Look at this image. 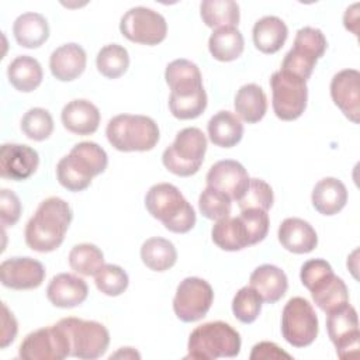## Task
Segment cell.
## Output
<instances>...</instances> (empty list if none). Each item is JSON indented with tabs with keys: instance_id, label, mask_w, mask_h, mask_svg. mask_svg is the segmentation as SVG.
I'll use <instances>...</instances> for the list:
<instances>
[{
	"instance_id": "6da1fadb",
	"label": "cell",
	"mask_w": 360,
	"mask_h": 360,
	"mask_svg": "<svg viewBox=\"0 0 360 360\" xmlns=\"http://www.w3.org/2000/svg\"><path fill=\"white\" fill-rule=\"evenodd\" d=\"M72 218V208L65 200L59 197L45 198L25 225L27 246L39 253L56 250L65 239Z\"/></svg>"
},
{
	"instance_id": "7a4b0ae2",
	"label": "cell",
	"mask_w": 360,
	"mask_h": 360,
	"mask_svg": "<svg viewBox=\"0 0 360 360\" xmlns=\"http://www.w3.org/2000/svg\"><path fill=\"white\" fill-rule=\"evenodd\" d=\"M107 153L98 143L90 141L79 142L69 155L58 162L56 179L69 191H83L91 184L94 176L107 169Z\"/></svg>"
},
{
	"instance_id": "3957f363",
	"label": "cell",
	"mask_w": 360,
	"mask_h": 360,
	"mask_svg": "<svg viewBox=\"0 0 360 360\" xmlns=\"http://www.w3.org/2000/svg\"><path fill=\"white\" fill-rule=\"evenodd\" d=\"M148 212L174 233H186L195 225V211L180 190L170 183L153 184L145 195Z\"/></svg>"
},
{
	"instance_id": "277c9868",
	"label": "cell",
	"mask_w": 360,
	"mask_h": 360,
	"mask_svg": "<svg viewBox=\"0 0 360 360\" xmlns=\"http://www.w3.org/2000/svg\"><path fill=\"white\" fill-rule=\"evenodd\" d=\"M110 145L120 152H146L156 146L160 138L158 124L146 115L120 114L112 117L105 128Z\"/></svg>"
},
{
	"instance_id": "5b68a950",
	"label": "cell",
	"mask_w": 360,
	"mask_h": 360,
	"mask_svg": "<svg viewBox=\"0 0 360 360\" xmlns=\"http://www.w3.org/2000/svg\"><path fill=\"white\" fill-rule=\"evenodd\" d=\"M240 345L239 332L229 323L222 321L205 322L190 333L186 359L215 360L219 357H236L240 352Z\"/></svg>"
},
{
	"instance_id": "8992f818",
	"label": "cell",
	"mask_w": 360,
	"mask_h": 360,
	"mask_svg": "<svg viewBox=\"0 0 360 360\" xmlns=\"http://www.w3.org/2000/svg\"><path fill=\"white\" fill-rule=\"evenodd\" d=\"M207 152V138L200 128L188 127L177 132L173 143L162 155L165 167L176 176L188 177L195 174Z\"/></svg>"
},
{
	"instance_id": "52a82bcc",
	"label": "cell",
	"mask_w": 360,
	"mask_h": 360,
	"mask_svg": "<svg viewBox=\"0 0 360 360\" xmlns=\"http://www.w3.org/2000/svg\"><path fill=\"white\" fill-rule=\"evenodd\" d=\"M328 42L323 32L314 27L300 28L295 34L292 48L285 53L281 70L288 72L302 80H308L316 65L323 56Z\"/></svg>"
},
{
	"instance_id": "ba28073f",
	"label": "cell",
	"mask_w": 360,
	"mask_h": 360,
	"mask_svg": "<svg viewBox=\"0 0 360 360\" xmlns=\"http://www.w3.org/2000/svg\"><path fill=\"white\" fill-rule=\"evenodd\" d=\"M271 105L277 118L294 121L302 115L308 101L307 82L284 70H277L270 77Z\"/></svg>"
},
{
	"instance_id": "9c48e42d",
	"label": "cell",
	"mask_w": 360,
	"mask_h": 360,
	"mask_svg": "<svg viewBox=\"0 0 360 360\" xmlns=\"http://www.w3.org/2000/svg\"><path fill=\"white\" fill-rule=\"evenodd\" d=\"M59 323L69 336L70 356L83 360H94L101 357L108 349L110 333L103 323L73 316L63 318Z\"/></svg>"
},
{
	"instance_id": "30bf717a",
	"label": "cell",
	"mask_w": 360,
	"mask_h": 360,
	"mask_svg": "<svg viewBox=\"0 0 360 360\" xmlns=\"http://www.w3.org/2000/svg\"><path fill=\"white\" fill-rule=\"evenodd\" d=\"M318 316L312 305L302 297L287 301L281 314V333L294 347L309 346L318 336Z\"/></svg>"
},
{
	"instance_id": "8fae6325",
	"label": "cell",
	"mask_w": 360,
	"mask_h": 360,
	"mask_svg": "<svg viewBox=\"0 0 360 360\" xmlns=\"http://www.w3.org/2000/svg\"><path fill=\"white\" fill-rule=\"evenodd\" d=\"M24 360H62L70 356V340L58 322L28 333L18 347Z\"/></svg>"
},
{
	"instance_id": "7c38bea8",
	"label": "cell",
	"mask_w": 360,
	"mask_h": 360,
	"mask_svg": "<svg viewBox=\"0 0 360 360\" xmlns=\"http://www.w3.org/2000/svg\"><path fill=\"white\" fill-rule=\"evenodd\" d=\"M121 34L136 44L158 45L167 35V22L165 17L143 6L129 8L120 21Z\"/></svg>"
},
{
	"instance_id": "4fadbf2b",
	"label": "cell",
	"mask_w": 360,
	"mask_h": 360,
	"mask_svg": "<svg viewBox=\"0 0 360 360\" xmlns=\"http://www.w3.org/2000/svg\"><path fill=\"white\" fill-rule=\"evenodd\" d=\"M214 301L211 284L200 277H186L177 285L173 298V311L183 322H195L202 319Z\"/></svg>"
},
{
	"instance_id": "5bb4252c",
	"label": "cell",
	"mask_w": 360,
	"mask_h": 360,
	"mask_svg": "<svg viewBox=\"0 0 360 360\" xmlns=\"http://www.w3.org/2000/svg\"><path fill=\"white\" fill-rule=\"evenodd\" d=\"M326 329L340 359L356 356L360 346L359 316L349 302L328 312Z\"/></svg>"
},
{
	"instance_id": "9a60e30c",
	"label": "cell",
	"mask_w": 360,
	"mask_h": 360,
	"mask_svg": "<svg viewBox=\"0 0 360 360\" xmlns=\"http://www.w3.org/2000/svg\"><path fill=\"white\" fill-rule=\"evenodd\" d=\"M45 267L32 257H10L0 264L1 284L13 290H32L42 284Z\"/></svg>"
},
{
	"instance_id": "2e32d148",
	"label": "cell",
	"mask_w": 360,
	"mask_h": 360,
	"mask_svg": "<svg viewBox=\"0 0 360 360\" xmlns=\"http://www.w3.org/2000/svg\"><path fill=\"white\" fill-rule=\"evenodd\" d=\"M250 177L242 163L225 159L214 163L207 173V186L239 201L248 190Z\"/></svg>"
},
{
	"instance_id": "e0dca14e",
	"label": "cell",
	"mask_w": 360,
	"mask_h": 360,
	"mask_svg": "<svg viewBox=\"0 0 360 360\" xmlns=\"http://www.w3.org/2000/svg\"><path fill=\"white\" fill-rule=\"evenodd\" d=\"M39 165L38 152L21 143H4L0 149V176L22 181L31 177Z\"/></svg>"
},
{
	"instance_id": "ac0fdd59",
	"label": "cell",
	"mask_w": 360,
	"mask_h": 360,
	"mask_svg": "<svg viewBox=\"0 0 360 360\" xmlns=\"http://www.w3.org/2000/svg\"><path fill=\"white\" fill-rule=\"evenodd\" d=\"M330 97L335 105L352 122L359 124L360 118V73L356 69L338 72L330 82Z\"/></svg>"
},
{
	"instance_id": "d6986e66",
	"label": "cell",
	"mask_w": 360,
	"mask_h": 360,
	"mask_svg": "<svg viewBox=\"0 0 360 360\" xmlns=\"http://www.w3.org/2000/svg\"><path fill=\"white\" fill-rule=\"evenodd\" d=\"M87 294L86 281L70 273L53 276L46 287L49 302L58 308H75L86 301Z\"/></svg>"
},
{
	"instance_id": "ffe728a7",
	"label": "cell",
	"mask_w": 360,
	"mask_h": 360,
	"mask_svg": "<svg viewBox=\"0 0 360 360\" xmlns=\"http://www.w3.org/2000/svg\"><path fill=\"white\" fill-rule=\"evenodd\" d=\"M278 242L281 246L297 255L312 252L318 245V235L312 225L301 218H285L278 226Z\"/></svg>"
},
{
	"instance_id": "44dd1931",
	"label": "cell",
	"mask_w": 360,
	"mask_h": 360,
	"mask_svg": "<svg viewBox=\"0 0 360 360\" xmlns=\"http://www.w3.org/2000/svg\"><path fill=\"white\" fill-rule=\"evenodd\" d=\"M86 51L75 42L58 46L49 58V69L55 79L60 82H72L77 79L86 69Z\"/></svg>"
},
{
	"instance_id": "7402d4cb",
	"label": "cell",
	"mask_w": 360,
	"mask_h": 360,
	"mask_svg": "<svg viewBox=\"0 0 360 360\" xmlns=\"http://www.w3.org/2000/svg\"><path fill=\"white\" fill-rule=\"evenodd\" d=\"M165 79L170 87L172 96H191L201 90L202 76L198 66L188 59H176L166 66Z\"/></svg>"
},
{
	"instance_id": "603a6c76",
	"label": "cell",
	"mask_w": 360,
	"mask_h": 360,
	"mask_svg": "<svg viewBox=\"0 0 360 360\" xmlns=\"http://www.w3.org/2000/svg\"><path fill=\"white\" fill-rule=\"evenodd\" d=\"M98 108L86 98H76L69 101L60 114L63 127L76 135H91L100 125Z\"/></svg>"
},
{
	"instance_id": "cb8c5ba5",
	"label": "cell",
	"mask_w": 360,
	"mask_h": 360,
	"mask_svg": "<svg viewBox=\"0 0 360 360\" xmlns=\"http://www.w3.org/2000/svg\"><path fill=\"white\" fill-rule=\"evenodd\" d=\"M250 287L256 290L260 298L267 304H274L281 300L288 288L285 273L274 264H262L250 274Z\"/></svg>"
},
{
	"instance_id": "d4e9b609",
	"label": "cell",
	"mask_w": 360,
	"mask_h": 360,
	"mask_svg": "<svg viewBox=\"0 0 360 360\" xmlns=\"http://www.w3.org/2000/svg\"><path fill=\"white\" fill-rule=\"evenodd\" d=\"M314 208L326 217L342 211L347 202V188L336 177H325L319 180L311 194Z\"/></svg>"
},
{
	"instance_id": "484cf974",
	"label": "cell",
	"mask_w": 360,
	"mask_h": 360,
	"mask_svg": "<svg viewBox=\"0 0 360 360\" xmlns=\"http://www.w3.org/2000/svg\"><path fill=\"white\" fill-rule=\"evenodd\" d=\"M13 34L20 46L35 49L46 42L49 37V25L42 14L28 11L15 18Z\"/></svg>"
},
{
	"instance_id": "4316f807",
	"label": "cell",
	"mask_w": 360,
	"mask_h": 360,
	"mask_svg": "<svg viewBox=\"0 0 360 360\" xmlns=\"http://www.w3.org/2000/svg\"><path fill=\"white\" fill-rule=\"evenodd\" d=\"M253 44L263 53L278 52L287 41L288 28L276 15H264L253 25Z\"/></svg>"
},
{
	"instance_id": "83f0119b",
	"label": "cell",
	"mask_w": 360,
	"mask_h": 360,
	"mask_svg": "<svg viewBox=\"0 0 360 360\" xmlns=\"http://www.w3.org/2000/svg\"><path fill=\"white\" fill-rule=\"evenodd\" d=\"M210 141L219 148H232L243 136V124L239 117L231 111H218L207 125Z\"/></svg>"
},
{
	"instance_id": "f1b7e54d",
	"label": "cell",
	"mask_w": 360,
	"mask_h": 360,
	"mask_svg": "<svg viewBox=\"0 0 360 360\" xmlns=\"http://www.w3.org/2000/svg\"><path fill=\"white\" fill-rule=\"evenodd\" d=\"M7 77L15 90L21 93H31L42 82V66L35 58L30 55H20L8 63Z\"/></svg>"
},
{
	"instance_id": "f546056e",
	"label": "cell",
	"mask_w": 360,
	"mask_h": 360,
	"mask_svg": "<svg viewBox=\"0 0 360 360\" xmlns=\"http://www.w3.org/2000/svg\"><path fill=\"white\" fill-rule=\"evenodd\" d=\"M235 112L248 124L259 122L267 111V97L259 84H243L235 96Z\"/></svg>"
},
{
	"instance_id": "4dcf8cb0",
	"label": "cell",
	"mask_w": 360,
	"mask_h": 360,
	"mask_svg": "<svg viewBox=\"0 0 360 360\" xmlns=\"http://www.w3.org/2000/svg\"><path fill=\"white\" fill-rule=\"evenodd\" d=\"M245 48L242 32L236 27H221L212 31L208 39V49L214 59L231 62L238 59Z\"/></svg>"
},
{
	"instance_id": "1f68e13d",
	"label": "cell",
	"mask_w": 360,
	"mask_h": 360,
	"mask_svg": "<svg viewBox=\"0 0 360 360\" xmlns=\"http://www.w3.org/2000/svg\"><path fill=\"white\" fill-rule=\"evenodd\" d=\"M315 305L323 312H330L349 302V290L335 273L329 274L309 290Z\"/></svg>"
},
{
	"instance_id": "d6a6232c",
	"label": "cell",
	"mask_w": 360,
	"mask_h": 360,
	"mask_svg": "<svg viewBox=\"0 0 360 360\" xmlns=\"http://www.w3.org/2000/svg\"><path fill=\"white\" fill-rule=\"evenodd\" d=\"M211 236L214 243L222 250L236 252L249 246L248 232L239 217H226L217 221L212 226Z\"/></svg>"
},
{
	"instance_id": "836d02e7",
	"label": "cell",
	"mask_w": 360,
	"mask_h": 360,
	"mask_svg": "<svg viewBox=\"0 0 360 360\" xmlns=\"http://www.w3.org/2000/svg\"><path fill=\"white\" fill-rule=\"evenodd\" d=\"M141 259L148 269L153 271H166L176 264L177 250L169 239L155 236L142 243Z\"/></svg>"
},
{
	"instance_id": "e575fe53",
	"label": "cell",
	"mask_w": 360,
	"mask_h": 360,
	"mask_svg": "<svg viewBox=\"0 0 360 360\" xmlns=\"http://www.w3.org/2000/svg\"><path fill=\"white\" fill-rule=\"evenodd\" d=\"M200 15L210 28L236 27L240 20L239 4L233 0H204L200 4Z\"/></svg>"
},
{
	"instance_id": "d590c367",
	"label": "cell",
	"mask_w": 360,
	"mask_h": 360,
	"mask_svg": "<svg viewBox=\"0 0 360 360\" xmlns=\"http://www.w3.org/2000/svg\"><path fill=\"white\" fill-rule=\"evenodd\" d=\"M97 70L107 79L121 77L129 68L128 51L118 44L103 46L96 58Z\"/></svg>"
},
{
	"instance_id": "8d00e7d4",
	"label": "cell",
	"mask_w": 360,
	"mask_h": 360,
	"mask_svg": "<svg viewBox=\"0 0 360 360\" xmlns=\"http://www.w3.org/2000/svg\"><path fill=\"white\" fill-rule=\"evenodd\" d=\"M104 264V255L93 243H79L69 253V266L82 276H94Z\"/></svg>"
},
{
	"instance_id": "74e56055",
	"label": "cell",
	"mask_w": 360,
	"mask_h": 360,
	"mask_svg": "<svg viewBox=\"0 0 360 360\" xmlns=\"http://www.w3.org/2000/svg\"><path fill=\"white\" fill-rule=\"evenodd\" d=\"M21 131L32 141H45L53 131V118L45 108H30L21 118Z\"/></svg>"
},
{
	"instance_id": "f35d334b",
	"label": "cell",
	"mask_w": 360,
	"mask_h": 360,
	"mask_svg": "<svg viewBox=\"0 0 360 360\" xmlns=\"http://www.w3.org/2000/svg\"><path fill=\"white\" fill-rule=\"evenodd\" d=\"M94 283L100 292L108 297H118L127 290L129 278L121 266L103 264V267L94 274Z\"/></svg>"
},
{
	"instance_id": "ab89813d",
	"label": "cell",
	"mask_w": 360,
	"mask_h": 360,
	"mask_svg": "<svg viewBox=\"0 0 360 360\" xmlns=\"http://www.w3.org/2000/svg\"><path fill=\"white\" fill-rule=\"evenodd\" d=\"M263 300L250 285L242 287L232 300V312L242 323H252L262 311Z\"/></svg>"
},
{
	"instance_id": "60d3db41",
	"label": "cell",
	"mask_w": 360,
	"mask_h": 360,
	"mask_svg": "<svg viewBox=\"0 0 360 360\" xmlns=\"http://www.w3.org/2000/svg\"><path fill=\"white\" fill-rule=\"evenodd\" d=\"M231 201L232 200L226 194L207 186L198 197V208L207 219L219 221L229 217L232 208Z\"/></svg>"
},
{
	"instance_id": "b9f144b4",
	"label": "cell",
	"mask_w": 360,
	"mask_h": 360,
	"mask_svg": "<svg viewBox=\"0 0 360 360\" xmlns=\"http://www.w3.org/2000/svg\"><path fill=\"white\" fill-rule=\"evenodd\" d=\"M169 108L173 117L179 120H194L207 108V93L201 90L191 96H169Z\"/></svg>"
},
{
	"instance_id": "7bdbcfd3",
	"label": "cell",
	"mask_w": 360,
	"mask_h": 360,
	"mask_svg": "<svg viewBox=\"0 0 360 360\" xmlns=\"http://www.w3.org/2000/svg\"><path fill=\"white\" fill-rule=\"evenodd\" d=\"M274 201L273 188L269 183L262 179H250L248 190L243 197L238 201V205L242 210L246 208H259V210H270Z\"/></svg>"
},
{
	"instance_id": "ee69618b",
	"label": "cell",
	"mask_w": 360,
	"mask_h": 360,
	"mask_svg": "<svg viewBox=\"0 0 360 360\" xmlns=\"http://www.w3.org/2000/svg\"><path fill=\"white\" fill-rule=\"evenodd\" d=\"M239 218L242 219V222L246 228L248 238H249V246L262 242L267 236L269 226H270V219H269L267 211L259 210V208H246V210L240 211Z\"/></svg>"
},
{
	"instance_id": "f6af8a7d",
	"label": "cell",
	"mask_w": 360,
	"mask_h": 360,
	"mask_svg": "<svg viewBox=\"0 0 360 360\" xmlns=\"http://www.w3.org/2000/svg\"><path fill=\"white\" fill-rule=\"evenodd\" d=\"M332 273H333L332 266L326 260H323V259H311V260H307L301 266L300 278H301L302 285L305 288L311 290L315 284H318L321 280H323L325 277H328Z\"/></svg>"
},
{
	"instance_id": "bcb514c9",
	"label": "cell",
	"mask_w": 360,
	"mask_h": 360,
	"mask_svg": "<svg viewBox=\"0 0 360 360\" xmlns=\"http://www.w3.org/2000/svg\"><path fill=\"white\" fill-rule=\"evenodd\" d=\"M21 210L18 195L8 188H3L0 191V221L3 228L15 225L21 217Z\"/></svg>"
},
{
	"instance_id": "7dc6e473",
	"label": "cell",
	"mask_w": 360,
	"mask_h": 360,
	"mask_svg": "<svg viewBox=\"0 0 360 360\" xmlns=\"http://www.w3.org/2000/svg\"><path fill=\"white\" fill-rule=\"evenodd\" d=\"M291 359L288 353L281 350L273 342H260L256 343L250 353V360H269V359Z\"/></svg>"
},
{
	"instance_id": "c3c4849f",
	"label": "cell",
	"mask_w": 360,
	"mask_h": 360,
	"mask_svg": "<svg viewBox=\"0 0 360 360\" xmlns=\"http://www.w3.org/2000/svg\"><path fill=\"white\" fill-rule=\"evenodd\" d=\"M1 308H3V318H1V323H3V328H1V338H0V347L4 349L7 347L10 343L14 342L15 339V335H17V321L14 318V315L8 311L7 305L6 304H1Z\"/></svg>"
},
{
	"instance_id": "681fc988",
	"label": "cell",
	"mask_w": 360,
	"mask_h": 360,
	"mask_svg": "<svg viewBox=\"0 0 360 360\" xmlns=\"http://www.w3.org/2000/svg\"><path fill=\"white\" fill-rule=\"evenodd\" d=\"M359 3H354L353 6L347 7L343 15V24L346 27V30L352 31L354 35L359 34L357 25H359Z\"/></svg>"
},
{
	"instance_id": "f907efd6",
	"label": "cell",
	"mask_w": 360,
	"mask_h": 360,
	"mask_svg": "<svg viewBox=\"0 0 360 360\" xmlns=\"http://www.w3.org/2000/svg\"><path fill=\"white\" fill-rule=\"evenodd\" d=\"M112 357H124V359H127V357H129V359L136 357V359H139L141 354H139L136 350H134L132 347H121L117 353L111 354V359H112Z\"/></svg>"
}]
</instances>
